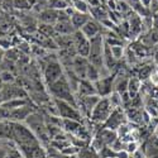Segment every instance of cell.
Returning <instances> with one entry per match:
<instances>
[{
	"label": "cell",
	"mask_w": 158,
	"mask_h": 158,
	"mask_svg": "<svg viewBox=\"0 0 158 158\" xmlns=\"http://www.w3.org/2000/svg\"><path fill=\"white\" fill-rule=\"evenodd\" d=\"M114 80H115V75H108L100 77L98 81L94 82L95 89H96V94L100 98H108L113 93V87H114Z\"/></svg>",
	"instance_id": "7"
},
{
	"label": "cell",
	"mask_w": 158,
	"mask_h": 158,
	"mask_svg": "<svg viewBox=\"0 0 158 158\" xmlns=\"http://www.w3.org/2000/svg\"><path fill=\"white\" fill-rule=\"evenodd\" d=\"M28 104V100L27 99H13V100H8V101H4L0 108H3L5 110H14V109H18L20 106H24V105Z\"/></svg>",
	"instance_id": "20"
},
{
	"label": "cell",
	"mask_w": 158,
	"mask_h": 158,
	"mask_svg": "<svg viewBox=\"0 0 158 158\" xmlns=\"http://www.w3.org/2000/svg\"><path fill=\"white\" fill-rule=\"evenodd\" d=\"M153 72V67H151V66H144V67L140 69V72H139V80H146V78H148L151 76V73Z\"/></svg>",
	"instance_id": "28"
},
{
	"label": "cell",
	"mask_w": 158,
	"mask_h": 158,
	"mask_svg": "<svg viewBox=\"0 0 158 158\" xmlns=\"http://www.w3.org/2000/svg\"><path fill=\"white\" fill-rule=\"evenodd\" d=\"M0 72H2V70H0Z\"/></svg>",
	"instance_id": "38"
},
{
	"label": "cell",
	"mask_w": 158,
	"mask_h": 158,
	"mask_svg": "<svg viewBox=\"0 0 158 158\" xmlns=\"http://www.w3.org/2000/svg\"><path fill=\"white\" fill-rule=\"evenodd\" d=\"M13 5H14L17 9H28L29 8V3L28 0H14V3H13Z\"/></svg>",
	"instance_id": "31"
},
{
	"label": "cell",
	"mask_w": 158,
	"mask_h": 158,
	"mask_svg": "<svg viewBox=\"0 0 158 158\" xmlns=\"http://www.w3.org/2000/svg\"><path fill=\"white\" fill-rule=\"evenodd\" d=\"M72 35H73V46L77 56L87 58L90 52V39L86 38L81 31H76Z\"/></svg>",
	"instance_id": "8"
},
{
	"label": "cell",
	"mask_w": 158,
	"mask_h": 158,
	"mask_svg": "<svg viewBox=\"0 0 158 158\" xmlns=\"http://www.w3.org/2000/svg\"><path fill=\"white\" fill-rule=\"evenodd\" d=\"M100 77H101L100 71L95 67L94 64H91V63L89 62L87 69H86V78H85V80H89V81H91V82H95V81L99 80Z\"/></svg>",
	"instance_id": "22"
},
{
	"label": "cell",
	"mask_w": 158,
	"mask_h": 158,
	"mask_svg": "<svg viewBox=\"0 0 158 158\" xmlns=\"http://www.w3.org/2000/svg\"><path fill=\"white\" fill-rule=\"evenodd\" d=\"M124 118L125 115L123 114V111L119 109V108H116L111 111V114L109 115V118L106 119V122L104 123V128H106V129H111V130H118L119 129L120 125L124 124Z\"/></svg>",
	"instance_id": "11"
},
{
	"label": "cell",
	"mask_w": 158,
	"mask_h": 158,
	"mask_svg": "<svg viewBox=\"0 0 158 158\" xmlns=\"http://www.w3.org/2000/svg\"><path fill=\"white\" fill-rule=\"evenodd\" d=\"M62 127L63 129L71 134H76L78 130L82 128L81 122H76V120H70V119H62Z\"/></svg>",
	"instance_id": "21"
},
{
	"label": "cell",
	"mask_w": 158,
	"mask_h": 158,
	"mask_svg": "<svg viewBox=\"0 0 158 158\" xmlns=\"http://www.w3.org/2000/svg\"><path fill=\"white\" fill-rule=\"evenodd\" d=\"M63 66L58 61V57L53 60H47L44 67H43V80L47 86L56 82L61 76H63Z\"/></svg>",
	"instance_id": "4"
},
{
	"label": "cell",
	"mask_w": 158,
	"mask_h": 158,
	"mask_svg": "<svg viewBox=\"0 0 158 158\" xmlns=\"http://www.w3.org/2000/svg\"><path fill=\"white\" fill-rule=\"evenodd\" d=\"M3 104V96H2V93H0V105Z\"/></svg>",
	"instance_id": "36"
},
{
	"label": "cell",
	"mask_w": 158,
	"mask_h": 158,
	"mask_svg": "<svg viewBox=\"0 0 158 158\" xmlns=\"http://www.w3.org/2000/svg\"><path fill=\"white\" fill-rule=\"evenodd\" d=\"M3 96V102L13 99H27V93L22 86L14 85V84H8L3 85V89L0 90Z\"/></svg>",
	"instance_id": "9"
},
{
	"label": "cell",
	"mask_w": 158,
	"mask_h": 158,
	"mask_svg": "<svg viewBox=\"0 0 158 158\" xmlns=\"http://www.w3.org/2000/svg\"><path fill=\"white\" fill-rule=\"evenodd\" d=\"M48 5H49V9L64 10L66 8H69V2H66V0H49Z\"/></svg>",
	"instance_id": "25"
},
{
	"label": "cell",
	"mask_w": 158,
	"mask_h": 158,
	"mask_svg": "<svg viewBox=\"0 0 158 158\" xmlns=\"http://www.w3.org/2000/svg\"><path fill=\"white\" fill-rule=\"evenodd\" d=\"M149 158H158V154H156V156H153V157H149Z\"/></svg>",
	"instance_id": "37"
},
{
	"label": "cell",
	"mask_w": 158,
	"mask_h": 158,
	"mask_svg": "<svg viewBox=\"0 0 158 158\" xmlns=\"http://www.w3.org/2000/svg\"><path fill=\"white\" fill-rule=\"evenodd\" d=\"M4 58H5V51L0 47V64H2V62L4 61Z\"/></svg>",
	"instance_id": "34"
},
{
	"label": "cell",
	"mask_w": 158,
	"mask_h": 158,
	"mask_svg": "<svg viewBox=\"0 0 158 158\" xmlns=\"http://www.w3.org/2000/svg\"><path fill=\"white\" fill-rule=\"evenodd\" d=\"M58 15H60V10L46 9V10H43L41 13V14H39V20H41L43 24H51V25H53L58 20Z\"/></svg>",
	"instance_id": "17"
},
{
	"label": "cell",
	"mask_w": 158,
	"mask_h": 158,
	"mask_svg": "<svg viewBox=\"0 0 158 158\" xmlns=\"http://www.w3.org/2000/svg\"><path fill=\"white\" fill-rule=\"evenodd\" d=\"M96 137H99V138H100V140L105 144V146L110 147L111 144L118 139V133H116L115 130L102 128V129L99 131V134H98Z\"/></svg>",
	"instance_id": "16"
},
{
	"label": "cell",
	"mask_w": 158,
	"mask_h": 158,
	"mask_svg": "<svg viewBox=\"0 0 158 158\" xmlns=\"http://www.w3.org/2000/svg\"><path fill=\"white\" fill-rule=\"evenodd\" d=\"M0 47L4 51H8L13 47V42L9 37H0Z\"/></svg>",
	"instance_id": "29"
},
{
	"label": "cell",
	"mask_w": 158,
	"mask_h": 158,
	"mask_svg": "<svg viewBox=\"0 0 158 158\" xmlns=\"http://www.w3.org/2000/svg\"><path fill=\"white\" fill-rule=\"evenodd\" d=\"M113 110L114 109L110 104L109 98H101L94 108L93 113L90 114V119L94 123H105Z\"/></svg>",
	"instance_id": "6"
},
{
	"label": "cell",
	"mask_w": 158,
	"mask_h": 158,
	"mask_svg": "<svg viewBox=\"0 0 158 158\" xmlns=\"http://www.w3.org/2000/svg\"><path fill=\"white\" fill-rule=\"evenodd\" d=\"M142 2V4L144 5V6H148L149 4H151V0H140Z\"/></svg>",
	"instance_id": "35"
},
{
	"label": "cell",
	"mask_w": 158,
	"mask_h": 158,
	"mask_svg": "<svg viewBox=\"0 0 158 158\" xmlns=\"http://www.w3.org/2000/svg\"><path fill=\"white\" fill-rule=\"evenodd\" d=\"M110 51H111V55L115 58V61L120 60L124 56V47L123 46H111Z\"/></svg>",
	"instance_id": "27"
},
{
	"label": "cell",
	"mask_w": 158,
	"mask_h": 158,
	"mask_svg": "<svg viewBox=\"0 0 158 158\" xmlns=\"http://www.w3.org/2000/svg\"><path fill=\"white\" fill-rule=\"evenodd\" d=\"M53 28H55L56 34H58V35H71V34H73L76 32V29L73 28L70 18L58 19L53 24Z\"/></svg>",
	"instance_id": "13"
},
{
	"label": "cell",
	"mask_w": 158,
	"mask_h": 158,
	"mask_svg": "<svg viewBox=\"0 0 158 158\" xmlns=\"http://www.w3.org/2000/svg\"><path fill=\"white\" fill-rule=\"evenodd\" d=\"M48 87V91L49 94L53 96V99H58V100H63V101H67L70 104H72L73 106L77 108V99L75 98L73 95V91L69 84V80L67 77L64 76H61L56 82H53L52 85L47 86Z\"/></svg>",
	"instance_id": "1"
},
{
	"label": "cell",
	"mask_w": 158,
	"mask_h": 158,
	"mask_svg": "<svg viewBox=\"0 0 158 158\" xmlns=\"http://www.w3.org/2000/svg\"><path fill=\"white\" fill-rule=\"evenodd\" d=\"M151 81H152V84L153 85H156V86H158V71H153L152 73H151Z\"/></svg>",
	"instance_id": "32"
},
{
	"label": "cell",
	"mask_w": 158,
	"mask_h": 158,
	"mask_svg": "<svg viewBox=\"0 0 158 158\" xmlns=\"http://www.w3.org/2000/svg\"><path fill=\"white\" fill-rule=\"evenodd\" d=\"M124 151H125L128 154H133V153H135V152L138 151V144H137L134 140L128 142V143L125 144V148H124Z\"/></svg>",
	"instance_id": "30"
},
{
	"label": "cell",
	"mask_w": 158,
	"mask_h": 158,
	"mask_svg": "<svg viewBox=\"0 0 158 158\" xmlns=\"http://www.w3.org/2000/svg\"><path fill=\"white\" fill-rule=\"evenodd\" d=\"M89 61L85 57L81 56H76L71 63V69L72 71L76 73V76L80 78V80H85L86 78V69H87Z\"/></svg>",
	"instance_id": "12"
},
{
	"label": "cell",
	"mask_w": 158,
	"mask_h": 158,
	"mask_svg": "<svg viewBox=\"0 0 158 158\" xmlns=\"http://www.w3.org/2000/svg\"><path fill=\"white\" fill-rule=\"evenodd\" d=\"M14 144L13 140H0V158H5L9 148Z\"/></svg>",
	"instance_id": "26"
},
{
	"label": "cell",
	"mask_w": 158,
	"mask_h": 158,
	"mask_svg": "<svg viewBox=\"0 0 158 158\" xmlns=\"http://www.w3.org/2000/svg\"><path fill=\"white\" fill-rule=\"evenodd\" d=\"M142 87V82L138 77H131L128 80V94L130 96V99H134L135 96H138L139 91Z\"/></svg>",
	"instance_id": "19"
},
{
	"label": "cell",
	"mask_w": 158,
	"mask_h": 158,
	"mask_svg": "<svg viewBox=\"0 0 158 158\" xmlns=\"http://www.w3.org/2000/svg\"><path fill=\"white\" fill-rule=\"evenodd\" d=\"M8 20V15H6V13L3 10V9H0V23H3Z\"/></svg>",
	"instance_id": "33"
},
{
	"label": "cell",
	"mask_w": 158,
	"mask_h": 158,
	"mask_svg": "<svg viewBox=\"0 0 158 158\" xmlns=\"http://www.w3.org/2000/svg\"><path fill=\"white\" fill-rule=\"evenodd\" d=\"M102 53H104V37L99 34L90 39V52L87 56V61L91 64H94L100 71V73H101V70L104 69Z\"/></svg>",
	"instance_id": "3"
},
{
	"label": "cell",
	"mask_w": 158,
	"mask_h": 158,
	"mask_svg": "<svg viewBox=\"0 0 158 158\" xmlns=\"http://www.w3.org/2000/svg\"><path fill=\"white\" fill-rule=\"evenodd\" d=\"M72 8L75 9V11H80V13H90V6L86 3V0H72Z\"/></svg>",
	"instance_id": "23"
},
{
	"label": "cell",
	"mask_w": 158,
	"mask_h": 158,
	"mask_svg": "<svg viewBox=\"0 0 158 158\" xmlns=\"http://www.w3.org/2000/svg\"><path fill=\"white\" fill-rule=\"evenodd\" d=\"M34 110L33 108L31 106V104H27L24 106H20L18 109H14V110H10L9 111V118L8 120L9 122H18V123H23L24 120H27V118L33 114Z\"/></svg>",
	"instance_id": "10"
},
{
	"label": "cell",
	"mask_w": 158,
	"mask_h": 158,
	"mask_svg": "<svg viewBox=\"0 0 158 158\" xmlns=\"http://www.w3.org/2000/svg\"><path fill=\"white\" fill-rule=\"evenodd\" d=\"M76 94L78 95V98L98 95L94 82H91L89 80H80V82H78V86H77V90H76Z\"/></svg>",
	"instance_id": "14"
},
{
	"label": "cell",
	"mask_w": 158,
	"mask_h": 158,
	"mask_svg": "<svg viewBox=\"0 0 158 158\" xmlns=\"http://www.w3.org/2000/svg\"><path fill=\"white\" fill-rule=\"evenodd\" d=\"M55 105L57 108V115L61 116V119H70V120H76V122H81L82 115L76 106H73L72 104L63 101V100H58V99H53Z\"/></svg>",
	"instance_id": "5"
},
{
	"label": "cell",
	"mask_w": 158,
	"mask_h": 158,
	"mask_svg": "<svg viewBox=\"0 0 158 158\" xmlns=\"http://www.w3.org/2000/svg\"><path fill=\"white\" fill-rule=\"evenodd\" d=\"M71 23L73 25V28L76 31H80L84 25L90 20V15L86 14V13H80V11H75L71 15Z\"/></svg>",
	"instance_id": "18"
},
{
	"label": "cell",
	"mask_w": 158,
	"mask_h": 158,
	"mask_svg": "<svg viewBox=\"0 0 158 158\" xmlns=\"http://www.w3.org/2000/svg\"><path fill=\"white\" fill-rule=\"evenodd\" d=\"M0 81L3 85H8V84H13L15 81V77L13 75V72H10L9 70H3L0 72Z\"/></svg>",
	"instance_id": "24"
},
{
	"label": "cell",
	"mask_w": 158,
	"mask_h": 158,
	"mask_svg": "<svg viewBox=\"0 0 158 158\" xmlns=\"http://www.w3.org/2000/svg\"><path fill=\"white\" fill-rule=\"evenodd\" d=\"M80 31H81L82 34H84L86 38H89V39H91V38H94V37L101 34V27H100V24H99L98 22L93 20V19H90Z\"/></svg>",
	"instance_id": "15"
},
{
	"label": "cell",
	"mask_w": 158,
	"mask_h": 158,
	"mask_svg": "<svg viewBox=\"0 0 158 158\" xmlns=\"http://www.w3.org/2000/svg\"><path fill=\"white\" fill-rule=\"evenodd\" d=\"M10 124L13 131V142L17 144V147H24L39 142L28 125L18 122H10Z\"/></svg>",
	"instance_id": "2"
}]
</instances>
